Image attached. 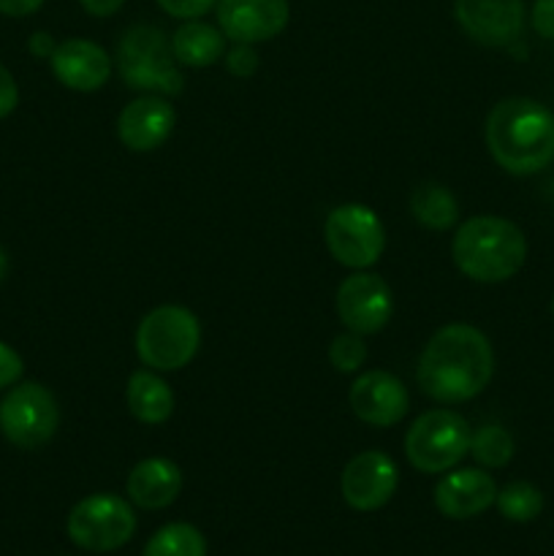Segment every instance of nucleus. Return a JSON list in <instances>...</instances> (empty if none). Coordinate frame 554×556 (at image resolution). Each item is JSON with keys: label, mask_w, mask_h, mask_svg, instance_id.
<instances>
[{"label": "nucleus", "mask_w": 554, "mask_h": 556, "mask_svg": "<svg viewBox=\"0 0 554 556\" xmlns=\"http://www.w3.org/2000/svg\"><path fill=\"white\" fill-rule=\"evenodd\" d=\"M530 22L538 36L554 41V0H536L532 3Z\"/></svg>", "instance_id": "c85d7f7f"}, {"label": "nucleus", "mask_w": 554, "mask_h": 556, "mask_svg": "<svg viewBox=\"0 0 554 556\" xmlns=\"http://www.w3.org/2000/svg\"><path fill=\"white\" fill-rule=\"evenodd\" d=\"M54 49H58V43H54V38L49 36V33H33L30 38V54L33 58H41V60H49L54 54Z\"/></svg>", "instance_id": "473e14b6"}, {"label": "nucleus", "mask_w": 554, "mask_h": 556, "mask_svg": "<svg viewBox=\"0 0 554 556\" xmlns=\"http://www.w3.org/2000/svg\"><path fill=\"white\" fill-rule=\"evenodd\" d=\"M141 556H206V538L193 525L174 521L147 541Z\"/></svg>", "instance_id": "4be33fe9"}, {"label": "nucleus", "mask_w": 554, "mask_h": 556, "mask_svg": "<svg viewBox=\"0 0 554 556\" xmlns=\"http://www.w3.org/2000/svg\"><path fill=\"white\" fill-rule=\"evenodd\" d=\"M16 103H20V87H16L11 71L0 65V119L9 117L16 109Z\"/></svg>", "instance_id": "c756f323"}, {"label": "nucleus", "mask_w": 554, "mask_h": 556, "mask_svg": "<svg viewBox=\"0 0 554 556\" xmlns=\"http://www.w3.org/2000/svg\"><path fill=\"white\" fill-rule=\"evenodd\" d=\"M125 402L136 421L141 424H163L174 413V394L158 375L139 369L130 375L125 386Z\"/></svg>", "instance_id": "aec40b11"}, {"label": "nucleus", "mask_w": 554, "mask_h": 556, "mask_svg": "<svg viewBox=\"0 0 554 556\" xmlns=\"http://www.w3.org/2000/svg\"><path fill=\"white\" fill-rule=\"evenodd\" d=\"M498 500V483L478 467H462L440 478L435 486V505L445 519H473L489 510Z\"/></svg>", "instance_id": "2eb2a0df"}, {"label": "nucleus", "mask_w": 554, "mask_h": 556, "mask_svg": "<svg viewBox=\"0 0 554 556\" xmlns=\"http://www.w3.org/2000/svg\"><path fill=\"white\" fill-rule=\"evenodd\" d=\"M552 315H554V296H552Z\"/></svg>", "instance_id": "f704fd0d"}, {"label": "nucleus", "mask_w": 554, "mask_h": 556, "mask_svg": "<svg viewBox=\"0 0 554 556\" xmlns=\"http://www.w3.org/2000/svg\"><path fill=\"white\" fill-rule=\"evenodd\" d=\"M456 269L476 282H505L525 266L527 239L516 223L498 215L470 217L451 244Z\"/></svg>", "instance_id": "7ed1b4c3"}, {"label": "nucleus", "mask_w": 554, "mask_h": 556, "mask_svg": "<svg viewBox=\"0 0 554 556\" xmlns=\"http://www.w3.org/2000/svg\"><path fill=\"white\" fill-rule=\"evenodd\" d=\"M136 514L117 494H90L68 514V538L92 554L117 552L134 538Z\"/></svg>", "instance_id": "6e6552de"}, {"label": "nucleus", "mask_w": 554, "mask_h": 556, "mask_svg": "<svg viewBox=\"0 0 554 556\" xmlns=\"http://www.w3.org/2000/svg\"><path fill=\"white\" fill-rule=\"evenodd\" d=\"M172 52L179 65L206 68V65H215L226 54V36L217 27L206 25V22L188 20L182 27L174 30Z\"/></svg>", "instance_id": "6ab92c4d"}, {"label": "nucleus", "mask_w": 554, "mask_h": 556, "mask_svg": "<svg viewBox=\"0 0 554 556\" xmlns=\"http://www.w3.org/2000/svg\"><path fill=\"white\" fill-rule=\"evenodd\" d=\"M473 429L459 413L429 410L411 424L405 434V456L418 472H449L470 451Z\"/></svg>", "instance_id": "423d86ee"}, {"label": "nucleus", "mask_w": 554, "mask_h": 556, "mask_svg": "<svg viewBox=\"0 0 554 556\" xmlns=\"http://www.w3.org/2000/svg\"><path fill=\"white\" fill-rule=\"evenodd\" d=\"M498 505L500 516L508 521H516V525H527V521L538 519L543 510V494L541 489L532 486L527 481H514L508 486L498 489Z\"/></svg>", "instance_id": "b1692460"}, {"label": "nucleus", "mask_w": 554, "mask_h": 556, "mask_svg": "<svg viewBox=\"0 0 554 556\" xmlns=\"http://www.w3.org/2000/svg\"><path fill=\"white\" fill-rule=\"evenodd\" d=\"M163 11L168 16H177V20H199V16L210 14L212 5H217V0H158Z\"/></svg>", "instance_id": "a878e982"}, {"label": "nucleus", "mask_w": 554, "mask_h": 556, "mask_svg": "<svg viewBox=\"0 0 554 556\" xmlns=\"http://www.w3.org/2000/svg\"><path fill=\"white\" fill-rule=\"evenodd\" d=\"M391 309H394L391 288L373 271H356L337 288V318L353 334H378L391 320Z\"/></svg>", "instance_id": "9d476101"}, {"label": "nucleus", "mask_w": 554, "mask_h": 556, "mask_svg": "<svg viewBox=\"0 0 554 556\" xmlns=\"http://www.w3.org/2000/svg\"><path fill=\"white\" fill-rule=\"evenodd\" d=\"M514 451L516 445L508 429L498 427V424H483V427H478L476 432H473L470 451H467V454H473V459L481 467L498 470V467H505L514 459Z\"/></svg>", "instance_id": "5701e85b"}, {"label": "nucleus", "mask_w": 554, "mask_h": 556, "mask_svg": "<svg viewBox=\"0 0 554 556\" xmlns=\"http://www.w3.org/2000/svg\"><path fill=\"white\" fill-rule=\"evenodd\" d=\"M324 239L337 264L348 269H369L383 255L386 228L369 206L342 204L326 217Z\"/></svg>", "instance_id": "1a4fd4ad"}, {"label": "nucleus", "mask_w": 554, "mask_h": 556, "mask_svg": "<svg viewBox=\"0 0 554 556\" xmlns=\"http://www.w3.org/2000/svg\"><path fill=\"white\" fill-rule=\"evenodd\" d=\"M329 362L337 372H356V369H362V364L367 362V345H364L362 337L353 334V331L335 337L329 345Z\"/></svg>", "instance_id": "393cba45"}, {"label": "nucleus", "mask_w": 554, "mask_h": 556, "mask_svg": "<svg viewBox=\"0 0 554 556\" xmlns=\"http://www.w3.org/2000/svg\"><path fill=\"white\" fill-rule=\"evenodd\" d=\"M117 68L130 90L179 96L185 76L172 52V38L155 25H134L117 43Z\"/></svg>", "instance_id": "20e7f679"}, {"label": "nucleus", "mask_w": 554, "mask_h": 556, "mask_svg": "<svg viewBox=\"0 0 554 556\" xmlns=\"http://www.w3.org/2000/svg\"><path fill=\"white\" fill-rule=\"evenodd\" d=\"M454 16L481 47H511L525 30V0H456Z\"/></svg>", "instance_id": "f8f14e48"}, {"label": "nucleus", "mask_w": 554, "mask_h": 556, "mask_svg": "<svg viewBox=\"0 0 554 556\" xmlns=\"http://www.w3.org/2000/svg\"><path fill=\"white\" fill-rule=\"evenodd\" d=\"M22 372H25V367H22L20 353L5 345V342H0V389L14 386L22 378Z\"/></svg>", "instance_id": "cd10ccee"}, {"label": "nucleus", "mask_w": 554, "mask_h": 556, "mask_svg": "<svg viewBox=\"0 0 554 556\" xmlns=\"http://www.w3.org/2000/svg\"><path fill=\"white\" fill-rule=\"evenodd\" d=\"M125 492H128L130 503L139 508L163 510L182 492V470L163 456H152V459L139 462L128 472Z\"/></svg>", "instance_id": "a211bd4d"}, {"label": "nucleus", "mask_w": 554, "mask_h": 556, "mask_svg": "<svg viewBox=\"0 0 554 556\" xmlns=\"http://www.w3.org/2000/svg\"><path fill=\"white\" fill-rule=\"evenodd\" d=\"M411 212L429 231H449L459 220V204L454 193L440 182H421L411 193Z\"/></svg>", "instance_id": "412c9836"}, {"label": "nucleus", "mask_w": 554, "mask_h": 556, "mask_svg": "<svg viewBox=\"0 0 554 556\" xmlns=\"http://www.w3.org/2000/svg\"><path fill=\"white\" fill-rule=\"evenodd\" d=\"M400 472H396L394 459L383 451H362L345 465L340 478L342 500L353 510L373 514L380 510L396 492Z\"/></svg>", "instance_id": "9b49d317"}, {"label": "nucleus", "mask_w": 554, "mask_h": 556, "mask_svg": "<svg viewBox=\"0 0 554 556\" xmlns=\"http://www.w3.org/2000/svg\"><path fill=\"white\" fill-rule=\"evenodd\" d=\"M288 0H217V25L234 43H261L288 25Z\"/></svg>", "instance_id": "ddd939ff"}, {"label": "nucleus", "mask_w": 554, "mask_h": 556, "mask_svg": "<svg viewBox=\"0 0 554 556\" xmlns=\"http://www.w3.org/2000/svg\"><path fill=\"white\" fill-rule=\"evenodd\" d=\"M348 400H351L358 421L369 424V427H394L411 407L405 383L383 369H369V372L358 375Z\"/></svg>", "instance_id": "4468645a"}, {"label": "nucleus", "mask_w": 554, "mask_h": 556, "mask_svg": "<svg viewBox=\"0 0 554 556\" xmlns=\"http://www.w3.org/2000/svg\"><path fill=\"white\" fill-rule=\"evenodd\" d=\"M43 0H0V14L5 16H27L36 14Z\"/></svg>", "instance_id": "7c9ffc66"}, {"label": "nucleus", "mask_w": 554, "mask_h": 556, "mask_svg": "<svg viewBox=\"0 0 554 556\" xmlns=\"http://www.w3.org/2000/svg\"><path fill=\"white\" fill-rule=\"evenodd\" d=\"M5 271H9V255H5V250L0 248V280L5 277Z\"/></svg>", "instance_id": "72a5a7b5"}, {"label": "nucleus", "mask_w": 554, "mask_h": 556, "mask_svg": "<svg viewBox=\"0 0 554 556\" xmlns=\"http://www.w3.org/2000/svg\"><path fill=\"white\" fill-rule=\"evenodd\" d=\"M60 407L52 391L41 383H20L0 402V432L11 445L36 451L54 438Z\"/></svg>", "instance_id": "0eeeda50"}, {"label": "nucleus", "mask_w": 554, "mask_h": 556, "mask_svg": "<svg viewBox=\"0 0 554 556\" xmlns=\"http://www.w3.org/2000/svg\"><path fill=\"white\" fill-rule=\"evenodd\" d=\"M226 68L234 76H250L259 68V54L253 52V43H234L231 52L226 54Z\"/></svg>", "instance_id": "bb28decb"}, {"label": "nucleus", "mask_w": 554, "mask_h": 556, "mask_svg": "<svg viewBox=\"0 0 554 556\" xmlns=\"http://www.w3.org/2000/svg\"><path fill=\"white\" fill-rule=\"evenodd\" d=\"M90 16H112L125 5V0H79Z\"/></svg>", "instance_id": "2f4dec72"}, {"label": "nucleus", "mask_w": 554, "mask_h": 556, "mask_svg": "<svg viewBox=\"0 0 554 556\" xmlns=\"http://www.w3.org/2000/svg\"><path fill=\"white\" fill-rule=\"evenodd\" d=\"M494 375L492 342L483 331L467 324L443 326L418 358L416 378L427 396L443 405L473 400Z\"/></svg>", "instance_id": "f257e3e1"}, {"label": "nucleus", "mask_w": 554, "mask_h": 556, "mask_svg": "<svg viewBox=\"0 0 554 556\" xmlns=\"http://www.w3.org/2000/svg\"><path fill=\"white\" fill-rule=\"evenodd\" d=\"M487 147L514 177L543 172L554 161V112L536 98H503L487 117Z\"/></svg>", "instance_id": "f03ea898"}, {"label": "nucleus", "mask_w": 554, "mask_h": 556, "mask_svg": "<svg viewBox=\"0 0 554 556\" xmlns=\"http://www.w3.org/2000/svg\"><path fill=\"white\" fill-rule=\"evenodd\" d=\"M177 114L172 103L158 96H144L130 101L117 117V136L128 150L150 152L158 150L172 136Z\"/></svg>", "instance_id": "f3484780"}, {"label": "nucleus", "mask_w": 554, "mask_h": 556, "mask_svg": "<svg viewBox=\"0 0 554 556\" xmlns=\"http://www.w3.org/2000/svg\"><path fill=\"white\" fill-rule=\"evenodd\" d=\"M49 63H52V74L58 76L60 85L76 92L101 90L112 74L109 54L87 38H68V41L58 43Z\"/></svg>", "instance_id": "dca6fc26"}, {"label": "nucleus", "mask_w": 554, "mask_h": 556, "mask_svg": "<svg viewBox=\"0 0 554 556\" xmlns=\"http://www.w3.org/2000/svg\"><path fill=\"white\" fill-rule=\"evenodd\" d=\"M201 345V326L190 309L163 304L147 313L136 329V353L141 364L158 372L188 367Z\"/></svg>", "instance_id": "39448f33"}]
</instances>
